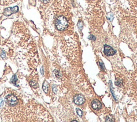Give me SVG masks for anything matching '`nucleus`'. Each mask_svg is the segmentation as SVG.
Listing matches in <instances>:
<instances>
[{
  "instance_id": "1",
  "label": "nucleus",
  "mask_w": 137,
  "mask_h": 122,
  "mask_svg": "<svg viewBox=\"0 0 137 122\" xmlns=\"http://www.w3.org/2000/svg\"><path fill=\"white\" fill-rule=\"evenodd\" d=\"M56 29L59 31H64L67 29L68 26V22L67 19L64 16H59L56 21Z\"/></svg>"
},
{
  "instance_id": "2",
  "label": "nucleus",
  "mask_w": 137,
  "mask_h": 122,
  "mask_svg": "<svg viewBox=\"0 0 137 122\" xmlns=\"http://www.w3.org/2000/svg\"><path fill=\"white\" fill-rule=\"evenodd\" d=\"M5 102L10 106H15L17 104L18 100L17 97L13 94H9L5 97Z\"/></svg>"
},
{
  "instance_id": "3",
  "label": "nucleus",
  "mask_w": 137,
  "mask_h": 122,
  "mask_svg": "<svg viewBox=\"0 0 137 122\" xmlns=\"http://www.w3.org/2000/svg\"><path fill=\"white\" fill-rule=\"evenodd\" d=\"M104 53L107 56H112L116 53L115 50L108 45H105L104 46Z\"/></svg>"
},
{
  "instance_id": "4",
  "label": "nucleus",
  "mask_w": 137,
  "mask_h": 122,
  "mask_svg": "<svg viewBox=\"0 0 137 122\" xmlns=\"http://www.w3.org/2000/svg\"><path fill=\"white\" fill-rule=\"evenodd\" d=\"M18 7H9L5 9L4 11V15L6 16H10L11 14L16 13L18 11Z\"/></svg>"
},
{
  "instance_id": "5",
  "label": "nucleus",
  "mask_w": 137,
  "mask_h": 122,
  "mask_svg": "<svg viewBox=\"0 0 137 122\" xmlns=\"http://www.w3.org/2000/svg\"><path fill=\"white\" fill-rule=\"evenodd\" d=\"M85 102V98L82 95H77L74 98V102L77 105H81Z\"/></svg>"
},
{
  "instance_id": "6",
  "label": "nucleus",
  "mask_w": 137,
  "mask_h": 122,
  "mask_svg": "<svg viewBox=\"0 0 137 122\" xmlns=\"http://www.w3.org/2000/svg\"><path fill=\"white\" fill-rule=\"evenodd\" d=\"M91 106L95 110H100L102 107V104H101L100 101L97 100H93L92 102Z\"/></svg>"
},
{
  "instance_id": "7",
  "label": "nucleus",
  "mask_w": 137,
  "mask_h": 122,
  "mask_svg": "<svg viewBox=\"0 0 137 122\" xmlns=\"http://www.w3.org/2000/svg\"><path fill=\"white\" fill-rule=\"evenodd\" d=\"M48 85L47 82H44V86H43V89L45 93H47L48 92Z\"/></svg>"
},
{
  "instance_id": "8",
  "label": "nucleus",
  "mask_w": 137,
  "mask_h": 122,
  "mask_svg": "<svg viewBox=\"0 0 137 122\" xmlns=\"http://www.w3.org/2000/svg\"><path fill=\"white\" fill-rule=\"evenodd\" d=\"M17 79L16 77V75L15 74L14 76H13V77L12 78V79H11V81L15 85H16V82L17 81Z\"/></svg>"
},
{
  "instance_id": "9",
  "label": "nucleus",
  "mask_w": 137,
  "mask_h": 122,
  "mask_svg": "<svg viewBox=\"0 0 137 122\" xmlns=\"http://www.w3.org/2000/svg\"><path fill=\"white\" fill-rule=\"evenodd\" d=\"M76 111H77V113L78 115L80 117H81L82 115V111H81V110H80V109L77 108L76 109Z\"/></svg>"
},
{
  "instance_id": "10",
  "label": "nucleus",
  "mask_w": 137,
  "mask_h": 122,
  "mask_svg": "<svg viewBox=\"0 0 137 122\" xmlns=\"http://www.w3.org/2000/svg\"><path fill=\"white\" fill-rule=\"evenodd\" d=\"M107 18H108V20H110V21H112V19H113V18H114L113 15H112V14H109L107 15Z\"/></svg>"
},
{
  "instance_id": "11",
  "label": "nucleus",
  "mask_w": 137,
  "mask_h": 122,
  "mask_svg": "<svg viewBox=\"0 0 137 122\" xmlns=\"http://www.w3.org/2000/svg\"><path fill=\"white\" fill-rule=\"evenodd\" d=\"M89 39H91V40H95V37L93 35H90L89 37Z\"/></svg>"
},
{
  "instance_id": "12",
  "label": "nucleus",
  "mask_w": 137,
  "mask_h": 122,
  "mask_svg": "<svg viewBox=\"0 0 137 122\" xmlns=\"http://www.w3.org/2000/svg\"><path fill=\"white\" fill-rule=\"evenodd\" d=\"M78 28L79 29H82V23L81 22H79L78 24Z\"/></svg>"
},
{
  "instance_id": "13",
  "label": "nucleus",
  "mask_w": 137,
  "mask_h": 122,
  "mask_svg": "<svg viewBox=\"0 0 137 122\" xmlns=\"http://www.w3.org/2000/svg\"><path fill=\"white\" fill-rule=\"evenodd\" d=\"M106 121V122H112V121H111V120H110V118H109V117H107Z\"/></svg>"
},
{
  "instance_id": "14",
  "label": "nucleus",
  "mask_w": 137,
  "mask_h": 122,
  "mask_svg": "<svg viewBox=\"0 0 137 122\" xmlns=\"http://www.w3.org/2000/svg\"><path fill=\"white\" fill-rule=\"evenodd\" d=\"M4 56H5V54H4V52L3 51L2 52V54H1V57H2V58H4Z\"/></svg>"
},
{
  "instance_id": "15",
  "label": "nucleus",
  "mask_w": 137,
  "mask_h": 122,
  "mask_svg": "<svg viewBox=\"0 0 137 122\" xmlns=\"http://www.w3.org/2000/svg\"><path fill=\"white\" fill-rule=\"evenodd\" d=\"M100 66L102 67V69H104V63H101V62H100Z\"/></svg>"
},
{
  "instance_id": "16",
  "label": "nucleus",
  "mask_w": 137,
  "mask_h": 122,
  "mask_svg": "<svg viewBox=\"0 0 137 122\" xmlns=\"http://www.w3.org/2000/svg\"><path fill=\"white\" fill-rule=\"evenodd\" d=\"M42 1L43 2H44V3H46L48 2H49V0H42Z\"/></svg>"
},
{
  "instance_id": "17",
  "label": "nucleus",
  "mask_w": 137,
  "mask_h": 122,
  "mask_svg": "<svg viewBox=\"0 0 137 122\" xmlns=\"http://www.w3.org/2000/svg\"><path fill=\"white\" fill-rule=\"evenodd\" d=\"M72 122H77L78 121H72Z\"/></svg>"
}]
</instances>
